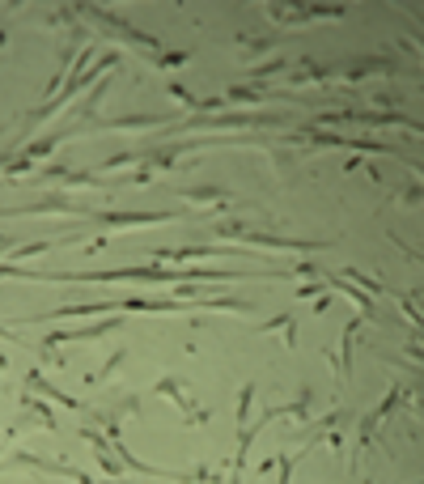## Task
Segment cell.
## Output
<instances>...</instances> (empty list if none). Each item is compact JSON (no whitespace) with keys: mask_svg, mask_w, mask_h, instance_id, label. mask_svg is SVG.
<instances>
[{"mask_svg":"<svg viewBox=\"0 0 424 484\" xmlns=\"http://www.w3.org/2000/svg\"><path fill=\"white\" fill-rule=\"evenodd\" d=\"M148 255L170 268V264H183V260H216V255H238V260L251 255V260H255L259 251H238V246H179V251H170V246H153Z\"/></svg>","mask_w":424,"mask_h":484,"instance_id":"obj_1","label":"cell"},{"mask_svg":"<svg viewBox=\"0 0 424 484\" xmlns=\"http://www.w3.org/2000/svg\"><path fill=\"white\" fill-rule=\"evenodd\" d=\"M259 127V123H271V127H280L289 123L284 115H195L183 123V132H199V127Z\"/></svg>","mask_w":424,"mask_h":484,"instance_id":"obj_2","label":"cell"},{"mask_svg":"<svg viewBox=\"0 0 424 484\" xmlns=\"http://www.w3.org/2000/svg\"><path fill=\"white\" fill-rule=\"evenodd\" d=\"M174 221V213H89V225H111V229H140V225H166Z\"/></svg>","mask_w":424,"mask_h":484,"instance_id":"obj_3","label":"cell"},{"mask_svg":"<svg viewBox=\"0 0 424 484\" xmlns=\"http://www.w3.org/2000/svg\"><path fill=\"white\" fill-rule=\"evenodd\" d=\"M123 319H102V323H89V327H64V331H52L43 344L47 348H60V344H77V340H98V336H107V331H119Z\"/></svg>","mask_w":424,"mask_h":484,"instance_id":"obj_4","label":"cell"},{"mask_svg":"<svg viewBox=\"0 0 424 484\" xmlns=\"http://www.w3.org/2000/svg\"><path fill=\"white\" fill-rule=\"evenodd\" d=\"M267 13H271V21H280V25H302V21H318V17H344V9H339V5H306V9L271 5Z\"/></svg>","mask_w":424,"mask_h":484,"instance_id":"obj_5","label":"cell"},{"mask_svg":"<svg viewBox=\"0 0 424 484\" xmlns=\"http://www.w3.org/2000/svg\"><path fill=\"white\" fill-rule=\"evenodd\" d=\"M157 395H166V399H174V403H179V412L187 417V425H208V417H212L208 408L199 412V408L191 403V395L183 391V382H179V378H161V382H157Z\"/></svg>","mask_w":424,"mask_h":484,"instance_id":"obj_6","label":"cell"},{"mask_svg":"<svg viewBox=\"0 0 424 484\" xmlns=\"http://www.w3.org/2000/svg\"><path fill=\"white\" fill-rule=\"evenodd\" d=\"M267 421L259 417V421H251L242 429V438H238V454H234V476H230V484H242V472H246V454H251V446H255V438H259V429H263Z\"/></svg>","mask_w":424,"mask_h":484,"instance_id":"obj_7","label":"cell"},{"mask_svg":"<svg viewBox=\"0 0 424 484\" xmlns=\"http://www.w3.org/2000/svg\"><path fill=\"white\" fill-rule=\"evenodd\" d=\"M26 387H34L38 395H47V399H56V403H64V408H72V412H85V403H81V399H72L68 391H60V387H52V382H47V378H43L38 370H30V374H26Z\"/></svg>","mask_w":424,"mask_h":484,"instance_id":"obj_8","label":"cell"},{"mask_svg":"<svg viewBox=\"0 0 424 484\" xmlns=\"http://www.w3.org/2000/svg\"><path fill=\"white\" fill-rule=\"evenodd\" d=\"M327 280H331V289H339L344 297H353V302L361 306V319H378V311H373V297H369V293H361L357 285H344L339 276H327Z\"/></svg>","mask_w":424,"mask_h":484,"instance_id":"obj_9","label":"cell"},{"mask_svg":"<svg viewBox=\"0 0 424 484\" xmlns=\"http://www.w3.org/2000/svg\"><path fill=\"white\" fill-rule=\"evenodd\" d=\"M271 94L267 90H259V85H234L230 90V102H242V107H263Z\"/></svg>","mask_w":424,"mask_h":484,"instance_id":"obj_10","label":"cell"},{"mask_svg":"<svg viewBox=\"0 0 424 484\" xmlns=\"http://www.w3.org/2000/svg\"><path fill=\"white\" fill-rule=\"evenodd\" d=\"M199 311H251V302L246 297H204Z\"/></svg>","mask_w":424,"mask_h":484,"instance_id":"obj_11","label":"cell"},{"mask_svg":"<svg viewBox=\"0 0 424 484\" xmlns=\"http://www.w3.org/2000/svg\"><path fill=\"white\" fill-rule=\"evenodd\" d=\"M136 162H148V149H136V153H115V158L102 162V170H123V166H136Z\"/></svg>","mask_w":424,"mask_h":484,"instance_id":"obj_12","label":"cell"},{"mask_svg":"<svg viewBox=\"0 0 424 484\" xmlns=\"http://www.w3.org/2000/svg\"><path fill=\"white\" fill-rule=\"evenodd\" d=\"M179 196H187V200H216V204L230 200L225 187H179Z\"/></svg>","mask_w":424,"mask_h":484,"instance_id":"obj_13","label":"cell"},{"mask_svg":"<svg viewBox=\"0 0 424 484\" xmlns=\"http://www.w3.org/2000/svg\"><path fill=\"white\" fill-rule=\"evenodd\" d=\"M56 242H60V238H56ZM56 242H52V238H43V242H26V246H21V251H9V255H13V260H34V255H43V251H52Z\"/></svg>","mask_w":424,"mask_h":484,"instance_id":"obj_14","label":"cell"},{"mask_svg":"<svg viewBox=\"0 0 424 484\" xmlns=\"http://www.w3.org/2000/svg\"><path fill=\"white\" fill-rule=\"evenodd\" d=\"M166 94H170L174 102H179V107H187V111H199V102L191 98V90H183L179 81H170V85H166Z\"/></svg>","mask_w":424,"mask_h":484,"instance_id":"obj_15","label":"cell"},{"mask_svg":"<svg viewBox=\"0 0 424 484\" xmlns=\"http://www.w3.org/2000/svg\"><path fill=\"white\" fill-rule=\"evenodd\" d=\"M153 60H157L161 68H179V64L191 60V51H153Z\"/></svg>","mask_w":424,"mask_h":484,"instance_id":"obj_16","label":"cell"},{"mask_svg":"<svg viewBox=\"0 0 424 484\" xmlns=\"http://www.w3.org/2000/svg\"><path fill=\"white\" fill-rule=\"evenodd\" d=\"M123 361H128V348H119V353H111V361H107L102 370H98V374H93V382H107V378H111V374H115V370H119Z\"/></svg>","mask_w":424,"mask_h":484,"instance_id":"obj_17","label":"cell"},{"mask_svg":"<svg viewBox=\"0 0 424 484\" xmlns=\"http://www.w3.org/2000/svg\"><path fill=\"white\" fill-rule=\"evenodd\" d=\"M216 234L221 238H246V234H251V225H246V221H221Z\"/></svg>","mask_w":424,"mask_h":484,"instance_id":"obj_18","label":"cell"},{"mask_svg":"<svg viewBox=\"0 0 424 484\" xmlns=\"http://www.w3.org/2000/svg\"><path fill=\"white\" fill-rule=\"evenodd\" d=\"M251 399H255V382H246V387H242V399H238V425L246 421V412H251Z\"/></svg>","mask_w":424,"mask_h":484,"instance_id":"obj_19","label":"cell"},{"mask_svg":"<svg viewBox=\"0 0 424 484\" xmlns=\"http://www.w3.org/2000/svg\"><path fill=\"white\" fill-rule=\"evenodd\" d=\"M348 276H353L357 285H365L369 293H382V280H378V276H365V272H357V268H348Z\"/></svg>","mask_w":424,"mask_h":484,"instance_id":"obj_20","label":"cell"},{"mask_svg":"<svg viewBox=\"0 0 424 484\" xmlns=\"http://www.w3.org/2000/svg\"><path fill=\"white\" fill-rule=\"evenodd\" d=\"M289 60H271V64H259V68H251V76H255V81H263V76H271V72H280Z\"/></svg>","mask_w":424,"mask_h":484,"instance_id":"obj_21","label":"cell"},{"mask_svg":"<svg viewBox=\"0 0 424 484\" xmlns=\"http://www.w3.org/2000/svg\"><path fill=\"white\" fill-rule=\"evenodd\" d=\"M399 306L408 311V319H412V323H420V311H416V302H408V293H399Z\"/></svg>","mask_w":424,"mask_h":484,"instance_id":"obj_22","label":"cell"},{"mask_svg":"<svg viewBox=\"0 0 424 484\" xmlns=\"http://www.w3.org/2000/svg\"><path fill=\"white\" fill-rule=\"evenodd\" d=\"M297 297H302V302L306 297H318V285H297Z\"/></svg>","mask_w":424,"mask_h":484,"instance_id":"obj_23","label":"cell"},{"mask_svg":"<svg viewBox=\"0 0 424 484\" xmlns=\"http://www.w3.org/2000/svg\"><path fill=\"white\" fill-rule=\"evenodd\" d=\"M0 340H9V344H21V336H17V331H9V327H0Z\"/></svg>","mask_w":424,"mask_h":484,"instance_id":"obj_24","label":"cell"},{"mask_svg":"<svg viewBox=\"0 0 424 484\" xmlns=\"http://www.w3.org/2000/svg\"><path fill=\"white\" fill-rule=\"evenodd\" d=\"M5 467H9V463H5V459H0V472H5Z\"/></svg>","mask_w":424,"mask_h":484,"instance_id":"obj_25","label":"cell"}]
</instances>
